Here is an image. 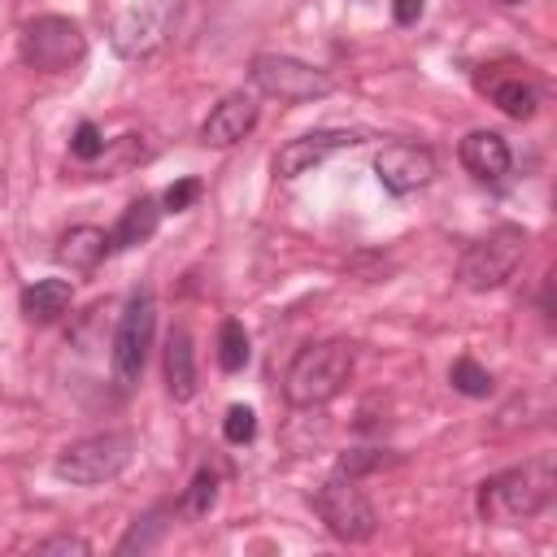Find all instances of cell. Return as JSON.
<instances>
[{
    "label": "cell",
    "instance_id": "cell-20",
    "mask_svg": "<svg viewBox=\"0 0 557 557\" xmlns=\"http://www.w3.org/2000/svg\"><path fill=\"white\" fill-rule=\"evenodd\" d=\"M448 383H453L461 396H474V400L492 392V374H487L474 357H457V361H453V370H448Z\"/></svg>",
    "mask_w": 557,
    "mask_h": 557
},
{
    "label": "cell",
    "instance_id": "cell-4",
    "mask_svg": "<svg viewBox=\"0 0 557 557\" xmlns=\"http://www.w3.org/2000/svg\"><path fill=\"white\" fill-rule=\"evenodd\" d=\"M522 257H527V231L513 226V222H505V226L487 231L483 239H474L466 248V257L457 265V283L466 292H492L505 278H513V270L522 265Z\"/></svg>",
    "mask_w": 557,
    "mask_h": 557
},
{
    "label": "cell",
    "instance_id": "cell-8",
    "mask_svg": "<svg viewBox=\"0 0 557 557\" xmlns=\"http://www.w3.org/2000/svg\"><path fill=\"white\" fill-rule=\"evenodd\" d=\"M252 87L270 100H287V104H300V100H322L331 91V78L309 65V61H296V57H283V52H261L252 57V70H248Z\"/></svg>",
    "mask_w": 557,
    "mask_h": 557
},
{
    "label": "cell",
    "instance_id": "cell-13",
    "mask_svg": "<svg viewBox=\"0 0 557 557\" xmlns=\"http://www.w3.org/2000/svg\"><path fill=\"white\" fill-rule=\"evenodd\" d=\"M457 157H461V165L474 174V178H483V183H500L505 174H509V144L496 135V131H470L466 139H461V148H457Z\"/></svg>",
    "mask_w": 557,
    "mask_h": 557
},
{
    "label": "cell",
    "instance_id": "cell-1",
    "mask_svg": "<svg viewBox=\"0 0 557 557\" xmlns=\"http://www.w3.org/2000/svg\"><path fill=\"white\" fill-rule=\"evenodd\" d=\"M553 487H557V466H553L548 453H540L522 466H509V470L492 474L479 487V513L492 527H518L553 500Z\"/></svg>",
    "mask_w": 557,
    "mask_h": 557
},
{
    "label": "cell",
    "instance_id": "cell-21",
    "mask_svg": "<svg viewBox=\"0 0 557 557\" xmlns=\"http://www.w3.org/2000/svg\"><path fill=\"white\" fill-rule=\"evenodd\" d=\"M213 500H218V474L205 466V470H196V479L183 492V513L187 518H205L213 509Z\"/></svg>",
    "mask_w": 557,
    "mask_h": 557
},
{
    "label": "cell",
    "instance_id": "cell-24",
    "mask_svg": "<svg viewBox=\"0 0 557 557\" xmlns=\"http://www.w3.org/2000/svg\"><path fill=\"white\" fill-rule=\"evenodd\" d=\"M35 553H39V557H52V553H61V557H87L91 544H87L83 535H48V540L35 544Z\"/></svg>",
    "mask_w": 557,
    "mask_h": 557
},
{
    "label": "cell",
    "instance_id": "cell-9",
    "mask_svg": "<svg viewBox=\"0 0 557 557\" xmlns=\"http://www.w3.org/2000/svg\"><path fill=\"white\" fill-rule=\"evenodd\" d=\"M361 135L357 131H335V126H322V131H305L296 139H287L278 152H274V174L278 178H300L309 174L313 165H322L326 157L344 152V148H357Z\"/></svg>",
    "mask_w": 557,
    "mask_h": 557
},
{
    "label": "cell",
    "instance_id": "cell-7",
    "mask_svg": "<svg viewBox=\"0 0 557 557\" xmlns=\"http://www.w3.org/2000/svg\"><path fill=\"white\" fill-rule=\"evenodd\" d=\"M22 61L30 70H44V74H65L83 61L87 52V39L78 30V22L61 17V13H44L35 22L22 26V44H17Z\"/></svg>",
    "mask_w": 557,
    "mask_h": 557
},
{
    "label": "cell",
    "instance_id": "cell-28",
    "mask_svg": "<svg viewBox=\"0 0 557 557\" xmlns=\"http://www.w3.org/2000/svg\"><path fill=\"white\" fill-rule=\"evenodd\" d=\"M422 13H426V0H392V17L400 26H413Z\"/></svg>",
    "mask_w": 557,
    "mask_h": 557
},
{
    "label": "cell",
    "instance_id": "cell-15",
    "mask_svg": "<svg viewBox=\"0 0 557 557\" xmlns=\"http://www.w3.org/2000/svg\"><path fill=\"white\" fill-rule=\"evenodd\" d=\"M165 387L174 400H191L196 396V348L187 326H170L165 339Z\"/></svg>",
    "mask_w": 557,
    "mask_h": 557
},
{
    "label": "cell",
    "instance_id": "cell-2",
    "mask_svg": "<svg viewBox=\"0 0 557 557\" xmlns=\"http://www.w3.org/2000/svg\"><path fill=\"white\" fill-rule=\"evenodd\" d=\"M352 374V348L344 339H318V344H305L287 374H283V396L300 409H313V405H326L344 392Z\"/></svg>",
    "mask_w": 557,
    "mask_h": 557
},
{
    "label": "cell",
    "instance_id": "cell-14",
    "mask_svg": "<svg viewBox=\"0 0 557 557\" xmlns=\"http://www.w3.org/2000/svg\"><path fill=\"white\" fill-rule=\"evenodd\" d=\"M157 226H161V205H157L152 196L131 200V205L122 209V218L113 222V231H109V252H126V248L152 239Z\"/></svg>",
    "mask_w": 557,
    "mask_h": 557
},
{
    "label": "cell",
    "instance_id": "cell-16",
    "mask_svg": "<svg viewBox=\"0 0 557 557\" xmlns=\"http://www.w3.org/2000/svg\"><path fill=\"white\" fill-rule=\"evenodd\" d=\"M109 252V235L100 226H70L57 244V261L70 270H91Z\"/></svg>",
    "mask_w": 557,
    "mask_h": 557
},
{
    "label": "cell",
    "instance_id": "cell-23",
    "mask_svg": "<svg viewBox=\"0 0 557 557\" xmlns=\"http://www.w3.org/2000/svg\"><path fill=\"white\" fill-rule=\"evenodd\" d=\"M70 152H74L78 161L104 157V135L96 131V122H78V131H74V139H70Z\"/></svg>",
    "mask_w": 557,
    "mask_h": 557
},
{
    "label": "cell",
    "instance_id": "cell-3",
    "mask_svg": "<svg viewBox=\"0 0 557 557\" xmlns=\"http://www.w3.org/2000/svg\"><path fill=\"white\" fill-rule=\"evenodd\" d=\"M135 457V435L131 431H100V435H83L74 444H65L57 453V479L78 483V487H96L117 479Z\"/></svg>",
    "mask_w": 557,
    "mask_h": 557
},
{
    "label": "cell",
    "instance_id": "cell-22",
    "mask_svg": "<svg viewBox=\"0 0 557 557\" xmlns=\"http://www.w3.org/2000/svg\"><path fill=\"white\" fill-rule=\"evenodd\" d=\"M222 435H226V444H248L257 435V413L248 405H231L222 418Z\"/></svg>",
    "mask_w": 557,
    "mask_h": 557
},
{
    "label": "cell",
    "instance_id": "cell-12",
    "mask_svg": "<svg viewBox=\"0 0 557 557\" xmlns=\"http://www.w3.org/2000/svg\"><path fill=\"white\" fill-rule=\"evenodd\" d=\"M252 126H257V100H252V96H244V91H231L226 100H218V104L209 109V117H205L200 135H205V144L226 148V144H239Z\"/></svg>",
    "mask_w": 557,
    "mask_h": 557
},
{
    "label": "cell",
    "instance_id": "cell-27",
    "mask_svg": "<svg viewBox=\"0 0 557 557\" xmlns=\"http://www.w3.org/2000/svg\"><path fill=\"white\" fill-rule=\"evenodd\" d=\"M383 461H387L383 453H374V448H357V453L339 457V470H344V474H366V470H379Z\"/></svg>",
    "mask_w": 557,
    "mask_h": 557
},
{
    "label": "cell",
    "instance_id": "cell-5",
    "mask_svg": "<svg viewBox=\"0 0 557 557\" xmlns=\"http://www.w3.org/2000/svg\"><path fill=\"white\" fill-rule=\"evenodd\" d=\"M313 509L322 518V527L344 540V544H366L379 531V513L370 505V496L357 487V474H331L318 492H313Z\"/></svg>",
    "mask_w": 557,
    "mask_h": 557
},
{
    "label": "cell",
    "instance_id": "cell-29",
    "mask_svg": "<svg viewBox=\"0 0 557 557\" xmlns=\"http://www.w3.org/2000/svg\"><path fill=\"white\" fill-rule=\"evenodd\" d=\"M500 4H522V0H500Z\"/></svg>",
    "mask_w": 557,
    "mask_h": 557
},
{
    "label": "cell",
    "instance_id": "cell-11",
    "mask_svg": "<svg viewBox=\"0 0 557 557\" xmlns=\"http://www.w3.org/2000/svg\"><path fill=\"white\" fill-rule=\"evenodd\" d=\"M374 174L392 196H409L435 178V157L422 144H383L374 157Z\"/></svg>",
    "mask_w": 557,
    "mask_h": 557
},
{
    "label": "cell",
    "instance_id": "cell-10",
    "mask_svg": "<svg viewBox=\"0 0 557 557\" xmlns=\"http://www.w3.org/2000/svg\"><path fill=\"white\" fill-rule=\"evenodd\" d=\"M170 13H174V0H139V4H131L113 22V48L122 57H148L165 39Z\"/></svg>",
    "mask_w": 557,
    "mask_h": 557
},
{
    "label": "cell",
    "instance_id": "cell-26",
    "mask_svg": "<svg viewBox=\"0 0 557 557\" xmlns=\"http://www.w3.org/2000/svg\"><path fill=\"white\" fill-rule=\"evenodd\" d=\"M161 527H165V522H161L157 513H152V518H144V522H135V527H131V535L117 544V553H135V548L144 553V548H152V540H157V531H161Z\"/></svg>",
    "mask_w": 557,
    "mask_h": 557
},
{
    "label": "cell",
    "instance_id": "cell-19",
    "mask_svg": "<svg viewBox=\"0 0 557 557\" xmlns=\"http://www.w3.org/2000/svg\"><path fill=\"white\" fill-rule=\"evenodd\" d=\"M218 366H222L226 374H235V370L248 366V331H244V322H235V318H226V322L218 326Z\"/></svg>",
    "mask_w": 557,
    "mask_h": 557
},
{
    "label": "cell",
    "instance_id": "cell-6",
    "mask_svg": "<svg viewBox=\"0 0 557 557\" xmlns=\"http://www.w3.org/2000/svg\"><path fill=\"white\" fill-rule=\"evenodd\" d=\"M152 331H157V300L148 287L131 292L122 318H117V331H113V379L122 392H131L139 379H144V366H148V348H152Z\"/></svg>",
    "mask_w": 557,
    "mask_h": 557
},
{
    "label": "cell",
    "instance_id": "cell-18",
    "mask_svg": "<svg viewBox=\"0 0 557 557\" xmlns=\"http://www.w3.org/2000/svg\"><path fill=\"white\" fill-rule=\"evenodd\" d=\"M492 104L500 109V113H509V117H531L535 113V104H540V96H535V87L531 83H522V78H500V83H492Z\"/></svg>",
    "mask_w": 557,
    "mask_h": 557
},
{
    "label": "cell",
    "instance_id": "cell-25",
    "mask_svg": "<svg viewBox=\"0 0 557 557\" xmlns=\"http://www.w3.org/2000/svg\"><path fill=\"white\" fill-rule=\"evenodd\" d=\"M196 196H200V183H196V178H178V183H170V187H165L161 205H165L170 213H183V209H191V205H196Z\"/></svg>",
    "mask_w": 557,
    "mask_h": 557
},
{
    "label": "cell",
    "instance_id": "cell-17",
    "mask_svg": "<svg viewBox=\"0 0 557 557\" xmlns=\"http://www.w3.org/2000/svg\"><path fill=\"white\" fill-rule=\"evenodd\" d=\"M70 283L65 278H35L26 292H22V313L30 322H57L65 309H70Z\"/></svg>",
    "mask_w": 557,
    "mask_h": 557
}]
</instances>
